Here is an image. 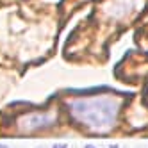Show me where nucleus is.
Here are the masks:
<instances>
[{
    "label": "nucleus",
    "mask_w": 148,
    "mask_h": 148,
    "mask_svg": "<svg viewBox=\"0 0 148 148\" xmlns=\"http://www.w3.org/2000/svg\"><path fill=\"white\" fill-rule=\"evenodd\" d=\"M0 148H7V146H5V145H0Z\"/></svg>",
    "instance_id": "obj_6"
},
{
    "label": "nucleus",
    "mask_w": 148,
    "mask_h": 148,
    "mask_svg": "<svg viewBox=\"0 0 148 148\" xmlns=\"http://www.w3.org/2000/svg\"><path fill=\"white\" fill-rule=\"evenodd\" d=\"M109 148H120V146H118V145H116V143H112V145H111Z\"/></svg>",
    "instance_id": "obj_5"
},
{
    "label": "nucleus",
    "mask_w": 148,
    "mask_h": 148,
    "mask_svg": "<svg viewBox=\"0 0 148 148\" xmlns=\"http://www.w3.org/2000/svg\"><path fill=\"white\" fill-rule=\"evenodd\" d=\"M84 148H97V146H95V145H89V143H88V145H84Z\"/></svg>",
    "instance_id": "obj_4"
},
{
    "label": "nucleus",
    "mask_w": 148,
    "mask_h": 148,
    "mask_svg": "<svg viewBox=\"0 0 148 148\" xmlns=\"http://www.w3.org/2000/svg\"><path fill=\"white\" fill-rule=\"evenodd\" d=\"M57 123V116L54 111H47V112H29L22 116L18 121V129L20 132H38V130H45L52 129Z\"/></svg>",
    "instance_id": "obj_2"
},
{
    "label": "nucleus",
    "mask_w": 148,
    "mask_h": 148,
    "mask_svg": "<svg viewBox=\"0 0 148 148\" xmlns=\"http://www.w3.org/2000/svg\"><path fill=\"white\" fill-rule=\"evenodd\" d=\"M73 121L91 132L111 130L120 112V100L112 95H95V97L75 98L68 103Z\"/></svg>",
    "instance_id": "obj_1"
},
{
    "label": "nucleus",
    "mask_w": 148,
    "mask_h": 148,
    "mask_svg": "<svg viewBox=\"0 0 148 148\" xmlns=\"http://www.w3.org/2000/svg\"><path fill=\"white\" fill-rule=\"evenodd\" d=\"M52 148H68V145H66V143H56Z\"/></svg>",
    "instance_id": "obj_3"
}]
</instances>
